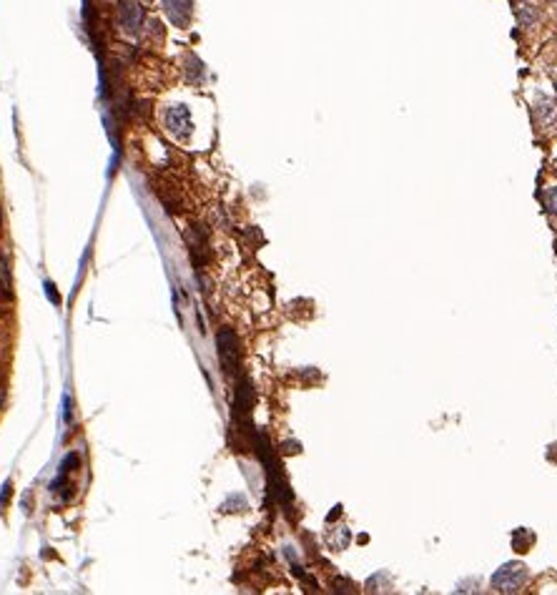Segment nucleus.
Listing matches in <instances>:
<instances>
[{"instance_id": "obj_1", "label": "nucleus", "mask_w": 557, "mask_h": 595, "mask_svg": "<svg viewBox=\"0 0 557 595\" xmlns=\"http://www.w3.org/2000/svg\"><path fill=\"white\" fill-rule=\"evenodd\" d=\"M530 573L524 568L522 562H507L503 568L492 575V590L497 593H519L527 583Z\"/></svg>"}, {"instance_id": "obj_2", "label": "nucleus", "mask_w": 557, "mask_h": 595, "mask_svg": "<svg viewBox=\"0 0 557 595\" xmlns=\"http://www.w3.org/2000/svg\"><path fill=\"white\" fill-rule=\"evenodd\" d=\"M219 357L224 362V370L236 372L239 359H241V347H239V336L231 329L219 332Z\"/></svg>"}, {"instance_id": "obj_3", "label": "nucleus", "mask_w": 557, "mask_h": 595, "mask_svg": "<svg viewBox=\"0 0 557 595\" xmlns=\"http://www.w3.org/2000/svg\"><path fill=\"white\" fill-rule=\"evenodd\" d=\"M166 128L173 133L176 138H186L191 133V116H188L186 106H171L166 110Z\"/></svg>"}, {"instance_id": "obj_4", "label": "nucleus", "mask_w": 557, "mask_h": 595, "mask_svg": "<svg viewBox=\"0 0 557 595\" xmlns=\"http://www.w3.org/2000/svg\"><path fill=\"white\" fill-rule=\"evenodd\" d=\"M163 6L178 28H186V23L191 21V0H163Z\"/></svg>"}, {"instance_id": "obj_5", "label": "nucleus", "mask_w": 557, "mask_h": 595, "mask_svg": "<svg viewBox=\"0 0 557 595\" xmlns=\"http://www.w3.org/2000/svg\"><path fill=\"white\" fill-rule=\"evenodd\" d=\"M251 402H254V387L248 380H241L236 387V400H234V412H236V419L243 417V414L251 409Z\"/></svg>"}, {"instance_id": "obj_6", "label": "nucleus", "mask_w": 557, "mask_h": 595, "mask_svg": "<svg viewBox=\"0 0 557 595\" xmlns=\"http://www.w3.org/2000/svg\"><path fill=\"white\" fill-rule=\"evenodd\" d=\"M141 21H144V11H141V6H136V3H123L121 6V23H123V28H126L128 33H136L138 26H141Z\"/></svg>"}, {"instance_id": "obj_7", "label": "nucleus", "mask_w": 557, "mask_h": 595, "mask_svg": "<svg viewBox=\"0 0 557 595\" xmlns=\"http://www.w3.org/2000/svg\"><path fill=\"white\" fill-rule=\"evenodd\" d=\"M535 121L540 126H552L557 121V106L550 98H540L535 106Z\"/></svg>"}, {"instance_id": "obj_8", "label": "nucleus", "mask_w": 557, "mask_h": 595, "mask_svg": "<svg viewBox=\"0 0 557 595\" xmlns=\"http://www.w3.org/2000/svg\"><path fill=\"white\" fill-rule=\"evenodd\" d=\"M532 543H535V535H532L530 530L519 528V530H515V533H512V548L517 552H527L532 548Z\"/></svg>"}, {"instance_id": "obj_9", "label": "nucleus", "mask_w": 557, "mask_h": 595, "mask_svg": "<svg viewBox=\"0 0 557 595\" xmlns=\"http://www.w3.org/2000/svg\"><path fill=\"white\" fill-rule=\"evenodd\" d=\"M517 18L522 26H535L537 18H540V13H537V8H532L530 3H519L517 6Z\"/></svg>"}, {"instance_id": "obj_10", "label": "nucleus", "mask_w": 557, "mask_h": 595, "mask_svg": "<svg viewBox=\"0 0 557 595\" xmlns=\"http://www.w3.org/2000/svg\"><path fill=\"white\" fill-rule=\"evenodd\" d=\"M11 274H8L6 261H0V297L11 299Z\"/></svg>"}, {"instance_id": "obj_11", "label": "nucleus", "mask_w": 557, "mask_h": 595, "mask_svg": "<svg viewBox=\"0 0 557 595\" xmlns=\"http://www.w3.org/2000/svg\"><path fill=\"white\" fill-rule=\"evenodd\" d=\"M545 206L552 216H557V186H550L545 191Z\"/></svg>"}, {"instance_id": "obj_12", "label": "nucleus", "mask_w": 557, "mask_h": 595, "mask_svg": "<svg viewBox=\"0 0 557 595\" xmlns=\"http://www.w3.org/2000/svg\"><path fill=\"white\" fill-rule=\"evenodd\" d=\"M334 585H337V588H334L337 593H352V590H354V585L349 583V580H342V578L334 580Z\"/></svg>"}, {"instance_id": "obj_13", "label": "nucleus", "mask_w": 557, "mask_h": 595, "mask_svg": "<svg viewBox=\"0 0 557 595\" xmlns=\"http://www.w3.org/2000/svg\"><path fill=\"white\" fill-rule=\"evenodd\" d=\"M45 292H48V297L53 299V302H58V294H55V289H53V284H50V281H45Z\"/></svg>"}, {"instance_id": "obj_14", "label": "nucleus", "mask_w": 557, "mask_h": 595, "mask_svg": "<svg viewBox=\"0 0 557 595\" xmlns=\"http://www.w3.org/2000/svg\"><path fill=\"white\" fill-rule=\"evenodd\" d=\"M8 497H11V482L6 485V490H3V497H0V505H6L8 502Z\"/></svg>"}, {"instance_id": "obj_15", "label": "nucleus", "mask_w": 557, "mask_h": 595, "mask_svg": "<svg viewBox=\"0 0 557 595\" xmlns=\"http://www.w3.org/2000/svg\"><path fill=\"white\" fill-rule=\"evenodd\" d=\"M552 6H555V8H557V0H552Z\"/></svg>"}, {"instance_id": "obj_16", "label": "nucleus", "mask_w": 557, "mask_h": 595, "mask_svg": "<svg viewBox=\"0 0 557 595\" xmlns=\"http://www.w3.org/2000/svg\"><path fill=\"white\" fill-rule=\"evenodd\" d=\"M555 83H557V81H555Z\"/></svg>"}]
</instances>
